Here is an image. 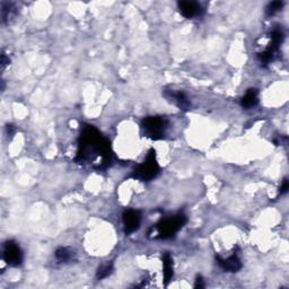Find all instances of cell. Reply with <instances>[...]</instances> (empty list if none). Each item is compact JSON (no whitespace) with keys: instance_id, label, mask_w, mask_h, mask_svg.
I'll use <instances>...</instances> for the list:
<instances>
[{"instance_id":"1","label":"cell","mask_w":289,"mask_h":289,"mask_svg":"<svg viewBox=\"0 0 289 289\" xmlns=\"http://www.w3.org/2000/svg\"><path fill=\"white\" fill-rule=\"evenodd\" d=\"M111 160L112 148L110 142L94 126L85 124L78 139L76 163L102 170L110 166Z\"/></svg>"},{"instance_id":"20","label":"cell","mask_w":289,"mask_h":289,"mask_svg":"<svg viewBox=\"0 0 289 289\" xmlns=\"http://www.w3.org/2000/svg\"><path fill=\"white\" fill-rule=\"evenodd\" d=\"M6 130H7L8 136H10V137H12V136H14L16 132V128L12 124H7Z\"/></svg>"},{"instance_id":"17","label":"cell","mask_w":289,"mask_h":289,"mask_svg":"<svg viewBox=\"0 0 289 289\" xmlns=\"http://www.w3.org/2000/svg\"><path fill=\"white\" fill-rule=\"evenodd\" d=\"M10 58H8L5 52L2 51V61H0V64H2V70H5L7 66L10 64Z\"/></svg>"},{"instance_id":"7","label":"cell","mask_w":289,"mask_h":289,"mask_svg":"<svg viewBox=\"0 0 289 289\" xmlns=\"http://www.w3.org/2000/svg\"><path fill=\"white\" fill-rule=\"evenodd\" d=\"M163 95L170 103L174 104L180 110L186 112L191 108V100L186 95V93H183L181 90H165L163 92Z\"/></svg>"},{"instance_id":"8","label":"cell","mask_w":289,"mask_h":289,"mask_svg":"<svg viewBox=\"0 0 289 289\" xmlns=\"http://www.w3.org/2000/svg\"><path fill=\"white\" fill-rule=\"evenodd\" d=\"M122 220H124V233L132 234L136 230H138L142 224V214L138 210L128 209L122 214Z\"/></svg>"},{"instance_id":"12","label":"cell","mask_w":289,"mask_h":289,"mask_svg":"<svg viewBox=\"0 0 289 289\" xmlns=\"http://www.w3.org/2000/svg\"><path fill=\"white\" fill-rule=\"evenodd\" d=\"M163 274H164V284L168 286L170 279L173 278V258L170 253H165L163 256Z\"/></svg>"},{"instance_id":"2","label":"cell","mask_w":289,"mask_h":289,"mask_svg":"<svg viewBox=\"0 0 289 289\" xmlns=\"http://www.w3.org/2000/svg\"><path fill=\"white\" fill-rule=\"evenodd\" d=\"M186 224V216L184 214H178L172 217L165 218L157 222L152 230L156 232L155 238L160 240H168L174 238L180 230H181Z\"/></svg>"},{"instance_id":"6","label":"cell","mask_w":289,"mask_h":289,"mask_svg":"<svg viewBox=\"0 0 289 289\" xmlns=\"http://www.w3.org/2000/svg\"><path fill=\"white\" fill-rule=\"evenodd\" d=\"M2 258L6 264L10 266H20L23 264V251H22L20 245L14 240H8L4 245Z\"/></svg>"},{"instance_id":"15","label":"cell","mask_w":289,"mask_h":289,"mask_svg":"<svg viewBox=\"0 0 289 289\" xmlns=\"http://www.w3.org/2000/svg\"><path fill=\"white\" fill-rule=\"evenodd\" d=\"M113 270H114V268H113V264H112V262H110V264H104V266H100V268H98V274H96V278H98V280H102V279L108 278V276L112 274Z\"/></svg>"},{"instance_id":"18","label":"cell","mask_w":289,"mask_h":289,"mask_svg":"<svg viewBox=\"0 0 289 289\" xmlns=\"http://www.w3.org/2000/svg\"><path fill=\"white\" fill-rule=\"evenodd\" d=\"M288 190H289V182H288V180H287V178H284V181H282V186L279 188V194H287Z\"/></svg>"},{"instance_id":"5","label":"cell","mask_w":289,"mask_h":289,"mask_svg":"<svg viewBox=\"0 0 289 289\" xmlns=\"http://www.w3.org/2000/svg\"><path fill=\"white\" fill-rule=\"evenodd\" d=\"M168 128V122L163 116H146L142 121L144 134L152 140L163 139Z\"/></svg>"},{"instance_id":"3","label":"cell","mask_w":289,"mask_h":289,"mask_svg":"<svg viewBox=\"0 0 289 289\" xmlns=\"http://www.w3.org/2000/svg\"><path fill=\"white\" fill-rule=\"evenodd\" d=\"M284 33L282 28H274L270 32V43L264 51L258 54V58L262 66H268L276 59L277 56L280 46L284 43Z\"/></svg>"},{"instance_id":"19","label":"cell","mask_w":289,"mask_h":289,"mask_svg":"<svg viewBox=\"0 0 289 289\" xmlns=\"http://www.w3.org/2000/svg\"><path fill=\"white\" fill-rule=\"evenodd\" d=\"M204 279L201 276H198L196 279V284H194V288H204Z\"/></svg>"},{"instance_id":"10","label":"cell","mask_w":289,"mask_h":289,"mask_svg":"<svg viewBox=\"0 0 289 289\" xmlns=\"http://www.w3.org/2000/svg\"><path fill=\"white\" fill-rule=\"evenodd\" d=\"M178 10L186 18H194L204 14V10L200 4L194 2H178Z\"/></svg>"},{"instance_id":"13","label":"cell","mask_w":289,"mask_h":289,"mask_svg":"<svg viewBox=\"0 0 289 289\" xmlns=\"http://www.w3.org/2000/svg\"><path fill=\"white\" fill-rule=\"evenodd\" d=\"M17 15V10L14 4L12 2H2V22L4 24L10 23Z\"/></svg>"},{"instance_id":"11","label":"cell","mask_w":289,"mask_h":289,"mask_svg":"<svg viewBox=\"0 0 289 289\" xmlns=\"http://www.w3.org/2000/svg\"><path fill=\"white\" fill-rule=\"evenodd\" d=\"M259 103V92L256 88H251L246 92L242 98H240V105L244 108H252Z\"/></svg>"},{"instance_id":"14","label":"cell","mask_w":289,"mask_h":289,"mask_svg":"<svg viewBox=\"0 0 289 289\" xmlns=\"http://www.w3.org/2000/svg\"><path fill=\"white\" fill-rule=\"evenodd\" d=\"M54 256L61 264H67L74 258V253L68 248H56Z\"/></svg>"},{"instance_id":"4","label":"cell","mask_w":289,"mask_h":289,"mask_svg":"<svg viewBox=\"0 0 289 289\" xmlns=\"http://www.w3.org/2000/svg\"><path fill=\"white\" fill-rule=\"evenodd\" d=\"M160 173V165L156 160V152L154 150H150L148 155L142 164L138 165L132 172V178L139 181L147 182L155 178Z\"/></svg>"},{"instance_id":"9","label":"cell","mask_w":289,"mask_h":289,"mask_svg":"<svg viewBox=\"0 0 289 289\" xmlns=\"http://www.w3.org/2000/svg\"><path fill=\"white\" fill-rule=\"evenodd\" d=\"M216 260L220 268L226 272H238L242 269V261H240L238 253H233L228 258H222L220 256H216Z\"/></svg>"},{"instance_id":"16","label":"cell","mask_w":289,"mask_h":289,"mask_svg":"<svg viewBox=\"0 0 289 289\" xmlns=\"http://www.w3.org/2000/svg\"><path fill=\"white\" fill-rule=\"evenodd\" d=\"M284 7V2H270L268 6L266 8V15L270 17L274 16V14H277L279 10H282Z\"/></svg>"}]
</instances>
